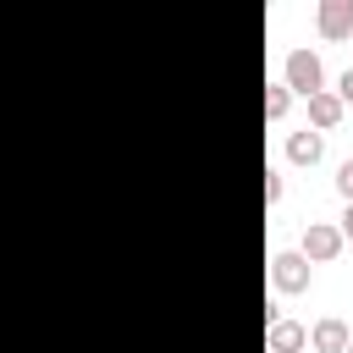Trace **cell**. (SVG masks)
Returning a JSON list of instances; mask_svg holds the SVG:
<instances>
[{"label":"cell","mask_w":353,"mask_h":353,"mask_svg":"<svg viewBox=\"0 0 353 353\" xmlns=\"http://www.w3.org/2000/svg\"><path fill=\"white\" fill-rule=\"evenodd\" d=\"M281 83H287V94H303V99H314V94L325 88V66H320V55H314V50H287Z\"/></svg>","instance_id":"6da1fadb"},{"label":"cell","mask_w":353,"mask_h":353,"mask_svg":"<svg viewBox=\"0 0 353 353\" xmlns=\"http://www.w3.org/2000/svg\"><path fill=\"white\" fill-rule=\"evenodd\" d=\"M270 281H276V292H309L314 265L298 248H281V254H270Z\"/></svg>","instance_id":"7a4b0ae2"},{"label":"cell","mask_w":353,"mask_h":353,"mask_svg":"<svg viewBox=\"0 0 353 353\" xmlns=\"http://www.w3.org/2000/svg\"><path fill=\"white\" fill-rule=\"evenodd\" d=\"M342 248H347V243H342V232H336L331 221H309V226H303V243H298V254H303L309 265H331Z\"/></svg>","instance_id":"3957f363"},{"label":"cell","mask_w":353,"mask_h":353,"mask_svg":"<svg viewBox=\"0 0 353 353\" xmlns=\"http://www.w3.org/2000/svg\"><path fill=\"white\" fill-rule=\"evenodd\" d=\"M314 28L320 39H353V0H320Z\"/></svg>","instance_id":"277c9868"},{"label":"cell","mask_w":353,"mask_h":353,"mask_svg":"<svg viewBox=\"0 0 353 353\" xmlns=\"http://www.w3.org/2000/svg\"><path fill=\"white\" fill-rule=\"evenodd\" d=\"M347 342H353V331H347V320H336V314L314 320V331H309V347H314V353H342Z\"/></svg>","instance_id":"5b68a950"},{"label":"cell","mask_w":353,"mask_h":353,"mask_svg":"<svg viewBox=\"0 0 353 353\" xmlns=\"http://www.w3.org/2000/svg\"><path fill=\"white\" fill-rule=\"evenodd\" d=\"M309 347V331L298 325V320H276V325H265V353H303Z\"/></svg>","instance_id":"8992f818"},{"label":"cell","mask_w":353,"mask_h":353,"mask_svg":"<svg viewBox=\"0 0 353 353\" xmlns=\"http://www.w3.org/2000/svg\"><path fill=\"white\" fill-rule=\"evenodd\" d=\"M342 116H347V110H342V99H336L331 88H320V94L309 99V121H314V132H331Z\"/></svg>","instance_id":"52a82bcc"},{"label":"cell","mask_w":353,"mask_h":353,"mask_svg":"<svg viewBox=\"0 0 353 353\" xmlns=\"http://www.w3.org/2000/svg\"><path fill=\"white\" fill-rule=\"evenodd\" d=\"M320 154H325V138H320V132H309V127H303V132H292V138H287V160H292V165H314Z\"/></svg>","instance_id":"ba28073f"},{"label":"cell","mask_w":353,"mask_h":353,"mask_svg":"<svg viewBox=\"0 0 353 353\" xmlns=\"http://www.w3.org/2000/svg\"><path fill=\"white\" fill-rule=\"evenodd\" d=\"M287 105H292L287 83H265V121H281V116H287Z\"/></svg>","instance_id":"9c48e42d"},{"label":"cell","mask_w":353,"mask_h":353,"mask_svg":"<svg viewBox=\"0 0 353 353\" xmlns=\"http://www.w3.org/2000/svg\"><path fill=\"white\" fill-rule=\"evenodd\" d=\"M336 193H342V204H353V160L336 165Z\"/></svg>","instance_id":"30bf717a"},{"label":"cell","mask_w":353,"mask_h":353,"mask_svg":"<svg viewBox=\"0 0 353 353\" xmlns=\"http://www.w3.org/2000/svg\"><path fill=\"white\" fill-rule=\"evenodd\" d=\"M331 94H336V99H342V110H347V105H353V66H347V72H342V77H336V88H331Z\"/></svg>","instance_id":"8fae6325"},{"label":"cell","mask_w":353,"mask_h":353,"mask_svg":"<svg viewBox=\"0 0 353 353\" xmlns=\"http://www.w3.org/2000/svg\"><path fill=\"white\" fill-rule=\"evenodd\" d=\"M276 199H281V171L265 165V204H276Z\"/></svg>","instance_id":"7c38bea8"},{"label":"cell","mask_w":353,"mask_h":353,"mask_svg":"<svg viewBox=\"0 0 353 353\" xmlns=\"http://www.w3.org/2000/svg\"><path fill=\"white\" fill-rule=\"evenodd\" d=\"M336 232H342V243H347V248H353V204H347V210H342V226H336Z\"/></svg>","instance_id":"4fadbf2b"},{"label":"cell","mask_w":353,"mask_h":353,"mask_svg":"<svg viewBox=\"0 0 353 353\" xmlns=\"http://www.w3.org/2000/svg\"><path fill=\"white\" fill-rule=\"evenodd\" d=\"M342 353H353V342H347V347H342Z\"/></svg>","instance_id":"5bb4252c"}]
</instances>
